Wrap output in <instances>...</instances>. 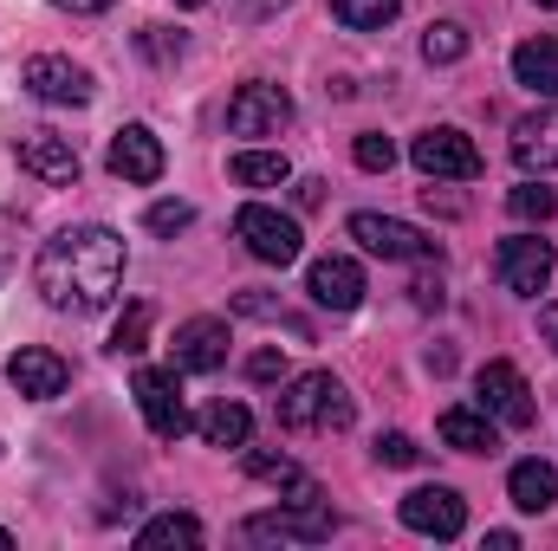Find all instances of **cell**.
Returning a JSON list of instances; mask_svg holds the SVG:
<instances>
[{"instance_id": "cell-1", "label": "cell", "mask_w": 558, "mask_h": 551, "mask_svg": "<svg viewBox=\"0 0 558 551\" xmlns=\"http://www.w3.org/2000/svg\"><path fill=\"white\" fill-rule=\"evenodd\" d=\"M33 285L52 311H72V318H92L118 298L124 285V234L98 228V221H78V228H59L39 260H33Z\"/></svg>"}, {"instance_id": "cell-2", "label": "cell", "mask_w": 558, "mask_h": 551, "mask_svg": "<svg viewBox=\"0 0 558 551\" xmlns=\"http://www.w3.org/2000/svg\"><path fill=\"white\" fill-rule=\"evenodd\" d=\"M351 390L331 377V370H305V377H286L274 396V421L286 434H338V428H351Z\"/></svg>"}, {"instance_id": "cell-3", "label": "cell", "mask_w": 558, "mask_h": 551, "mask_svg": "<svg viewBox=\"0 0 558 551\" xmlns=\"http://www.w3.org/2000/svg\"><path fill=\"white\" fill-rule=\"evenodd\" d=\"M241 532H247L254 546H325V539L338 532V513H331L325 500H286L274 513H254Z\"/></svg>"}, {"instance_id": "cell-4", "label": "cell", "mask_w": 558, "mask_h": 551, "mask_svg": "<svg viewBox=\"0 0 558 551\" xmlns=\"http://www.w3.org/2000/svg\"><path fill=\"white\" fill-rule=\"evenodd\" d=\"M234 241H241L260 267H292V260L305 254L299 221H292V215H279V208H267V201H247V208L234 215Z\"/></svg>"}, {"instance_id": "cell-5", "label": "cell", "mask_w": 558, "mask_h": 551, "mask_svg": "<svg viewBox=\"0 0 558 551\" xmlns=\"http://www.w3.org/2000/svg\"><path fill=\"white\" fill-rule=\"evenodd\" d=\"M351 241L377 260H441V241L422 234L416 221H397V215H351Z\"/></svg>"}, {"instance_id": "cell-6", "label": "cell", "mask_w": 558, "mask_h": 551, "mask_svg": "<svg viewBox=\"0 0 558 551\" xmlns=\"http://www.w3.org/2000/svg\"><path fill=\"white\" fill-rule=\"evenodd\" d=\"M20 85H26L39 105H59V111H78V105H92V98H98L92 72H85V65H72V59H59V52H33V59H26V72H20Z\"/></svg>"}, {"instance_id": "cell-7", "label": "cell", "mask_w": 558, "mask_h": 551, "mask_svg": "<svg viewBox=\"0 0 558 551\" xmlns=\"http://www.w3.org/2000/svg\"><path fill=\"white\" fill-rule=\"evenodd\" d=\"M410 162H416L422 175H435V182H474L481 175V149L468 131H454V124H435V131H422L410 143Z\"/></svg>"}, {"instance_id": "cell-8", "label": "cell", "mask_w": 558, "mask_h": 551, "mask_svg": "<svg viewBox=\"0 0 558 551\" xmlns=\"http://www.w3.org/2000/svg\"><path fill=\"white\" fill-rule=\"evenodd\" d=\"M474 396H481V409L494 415L500 428H533V390H526V377L507 364V357H494V364H481V377H474Z\"/></svg>"}, {"instance_id": "cell-9", "label": "cell", "mask_w": 558, "mask_h": 551, "mask_svg": "<svg viewBox=\"0 0 558 551\" xmlns=\"http://www.w3.org/2000/svg\"><path fill=\"white\" fill-rule=\"evenodd\" d=\"M13 162L33 175V182H46V188H72L78 182V149H72V137H59V131H20L13 137Z\"/></svg>"}, {"instance_id": "cell-10", "label": "cell", "mask_w": 558, "mask_h": 551, "mask_svg": "<svg viewBox=\"0 0 558 551\" xmlns=\"http://www.w3.org/2000/svg\"><path fill=\"white\" fill-rule=\"evenodd\" d=\"M286 124H292V98L267 78H254V85H241L228 98V131L234 137H279Z\"/></svg>"}, {"instance_id": "cell-11", "label": "cell", "mask_w": 558, "mask_h": 551, "mask_svg": "<svg viewBox=\"0 0 558 551\" xmlns=\"http://www.w3.org/2000/svg\"><path fill=\"white\" fill-rule=\"evenodd\" d=\"M494 273H500L507 292L539 298V292H546V279H553V241H539V234H507V241H500V254H494Z\"/></svg>"}, {"instance_id": "cell-12", "label": "cell", "mask_w": 558, "mask_h": 551, "mask_svg": "<svg viewBox=\"0 0 558 551\" xmlns=\"http://www.w3.org/2000/svg\"><path fill=\"white\" fill-rule=\"evenodd\" d=\"M397 519H403L416 539H461V532H468V506H461L454 487H416V493H403Z\"/></svg>"}, {"instance_id": "cell-13", "label": "cell", "mask_w": 558, "mask_h": 551, "mask_svg": "<svg viewBox=\"0 0 558 551\" xmlns=\"http://www.w3.org/2000/svg\"><path fill=\"white\" fill-rule=\"evenodd\" d=\"M7 383H13L26 403H59V396L72 390V364H65L59 351H46V344H26V351L7 357Z\"/></svg>"}, {"instance_id": "cell-14", "label": "cell", "mask_w": 558, "mask_h": 551, "mask_svg": "<svg viewBox=\"0 0 558 551\" xmlns=\"http://www.w3.org/2000/svg\"><path fill=\"white\" fill-rule=\"evenodd\" d=\"M131 396H137V409H143V421H149L156 441L189 434V409H182V383H175V370H137Z\"/></svg>"}, {"instance_id": "cell-15", "label": "cell", "mask_w": 558, "mask_h": 551, "mask_svg": "<svg viewBox=\"0 0 558 551\" xmlns=\"http://www.w3.org/2000/svg\"><path fill=\"white\" fill-rule=\"evenodd\" d=\"M162 143H156V131L149 124H124L118 137H111V149H105V169L118 175V182H131V188H149V182H162Z\"/></svg>"}, {"instance_id": "cell-16", "label": "cell", "mask_w": 558, "mask_h": 551, "mask_svg": "<svg viewBox=\"0 0 558 551\" xmlns=\"http://www.w3.org/2000/svg\"><path fill=\"white\" fill-rule=\"evenodd\" d=\"M305 292H312V305H325V311H357V305H364V267H357L351 254H325V260L305 267Z\"/></svg>"}, {"instance_id": "cell-17", "label": "cell", "mask_w": 558, "mask_h": 551, "mask_svg": "<svg viewBox=\"0 0 558 551\" xmlns=\"http://www.w3.org/2000/svg\"><path fill=\"white\" fill-rule=\"evenodd\" d=\"M221 364H228V325H221V318H189V325H175V370L215 377Z\"/></svg>"}, {"instance_id": "cell-18", "label": "cell", "mask_w": 558, "mask_h": 551, "mask_svg": "<svg viewBox=\"0 0 558 551\" xmlns=\"http://www.w3.org/2000/svg\"><path fill=\"white\" fill-rule=\"evenodd\" d=\"M513 162L526 175H553L558 169V105H539L533 118L513 124Z\"/></svg>"}, {"instance_id": "cell-19", "label": "cell", "mask_w": 558, "mask_h": 551, "mask_svg": "<svg viewBox=\"0 0 558 551\" xmlns=\"http://www.w3.org/2000/svg\"><path fill=\"white\" fill-rule=\"evenodd\" d=\"M435 434H441V448H454V454H494V448H500V421L487 409H474V403L441 409Z\"/></svg>"}, {"instance_id": "cell-20", "label": "cell", "mask_w": 558, "mask_h": 551, "mask_svg": "<svg viewBox=\"0 0 558 551\" xmlns=\"http://www.w3.org/2000/svg\"><path fill=\"white\" fill-rule=\"evenodd\" d=\"M247 474H254V480H267V487L286 493V500H325V493H318V480H312L292 454H274V448H247Z\"/></svg>"}, {"instance_id": "cell-21", "label": "cell", "mask_w": 558, "mask_h": 551, "mask_svg": "<svg viewBox=\"0 0 558 551\" xmlns=\"http://www.w3.org/2000/svg\"><path fill=\"white\" fill-rule=\"evenodd\" d=\"M507 500H513L520 513H553L558 506V467L553 461H513V474H507Z\"/></svg>"}, {"instance_id": "cell-22", "label": "cell", "mask_w": 558, "mask_h": 551, "mask_svg": "<svg viewBox=\"0 0 558 551\" xmlns=\"http://www.w3.org/2000/svg\"><path fill=\"white\" fill-rule=\"evenodd\" d=\"M513 78H520L533 98H558V39L553 33H539V39H526V46L513 52Z\"/></svg>"}, {"instance_id": "cell-23", "label": "cell", "mask_w": 558, "mask_h": 551, "mask_svg": "<svg viewBox=\"0 0 558 551\" xmlns=\"http://www.w3.org/2000/svg\"><path fill=\"white\" fill-rule=\"evenodd\" d=\"M195 428H202V441H208V448H247V434H254V415L241 409V403H208Z\"/></svg>"}, {"instance_id": "cell-24", "label": "cell", "mask_w": 558, "mask_h": 551, "mask_svg": "<svg viewBox=\"0 0 558 551\" xmlns=\"http://www.w3.org/2000/svg\"><path fill=\"white\" fill-rule=\"evenodd\" d=\"M228 169H234V182H241V188H279V182H292L286 149H241Z\"/></svg>"}, {"instance_id": "cell-25", "label": "cell", "mask_w": 558, "mask_h": 551, "mask_svg": "<svg viewBox=\"0 0 558 551\" xmlns=\"http://www.w3.org/2000/svg\"><path fill=\"white\" fill-rule=\"evenodd\" d=\"M202 539H208V532H202V519H195V513H162V519H149V526L137 532L143 551H162V546H189V551H195Z\"/></svg>"}, {"instance_id": "cell-26", "label": "cell", "mask_w": 558, "mask_h": 551, "mask_svg": "<svg viewBox=\"0 0 558 551\" xmlns=\"http://www.w3.org/2000/svg\"><path fill=\"white\" fill-rule=\"evenodd\" d=\"M468 46H474V33H468L461 20H435V26L422 33V59H428V65H454V59H468Z\"/></svg>"}, {"instance_id": "cell-27", "label": "cell", "mask_w": 558, "mask_h": 551, "mask_svg": "<svg viewBox=\"0 0 558 551\" xmlns=\"http://www.w3.org/2000/svg\"><path fill=\"white\" fill-rule=\"evenodd\" d=\"M331 13H338V26H351V33H384V26L397 20V0H331Z\"/></svg>"}, {"instance_id": "cell-28", "label": "cell", "mask_w": 558, "mask_h": 551, "mask_svg": "<svg viewBox=\"0 0 558 551\" xmlns=\"http://www.w3.org/2000/svg\"><path fill=\"white\" fill-rule=\"evenodd\" d=\"M351 162H357L364 175H390V169H397V143L384 137V131H364V137L351 143Z\"/></svg>"}, {"instance_id": "cell-29", "label": "cell", "mask_w": 558, "mask_h": 551, "mask_svg": "<svg viewBox=\"0 0 558 551\" xmlns=\"http://www.w3.org/2000/svg\"><path fill=\"white\" fill-rule=\"evenodd\" d=\"M507 208H513L520 221H553V215H558V195L546 188V182H520V188L507 195Z\"/></svg>"}, {"instance_id": "cell-30", "label": "cell", "mask_w": 558, "mask_h": 551, "mask_svg": "<svg viewBox=\"0 0 558 551\" xmlns=\"http://www.w3.org/2000/svg\"><path fill=\"white\" fill-rule=\"evenodd\" d=\"M149 318H156L149 305H131V311L118 318V331H111V357H137L143 338H149Z\"/></svg>"}, {"instance_id": "cell-31", "label": "cell", "mask_w": 558, "mask_h": 551, "mask_svg": "<svg viewBox=\"0 0 558 551\" xmlns=\"http://www.w3.org/2000/svg\"><path fill=\"white\" fill-rule=\"evenodd\" d=\"M143 228H149V234H162V241H175L182 228H195V208H189V201H149Z\"/></svg>"}, {"instance_id": "cell-32", "label": "cell", "mask_w": 558, "mask_h": 551, "mask_svg": "<svg viewBox=\"0 0 558 551\" xmlns=\"http://www.w3.org/2000/svg\"><path fill=\"white\" fill-rule=\"evenodd\" d=\"M371 454H377L384 467H416V461H422V448L410 441V434H403V428H390V434H377V441H371Z\"/></svg>"}, {"instance_id": "cell-33", "label": "cell", "mask_w": 558, "mask_h": 551, "mask_svg": "<svg viewBox=\"0 0 558 551\" xmlns=\"http://www.w3.org/2000/svg\"><path fill=\"white\" fill-rule=\"evenodd\" d=\"M137 52L143 59H156V65H169V59H182V33H169V26H143Z\"/></svg>"}, {"instance_id": "cell-34", "label": "cell", "mask_w": 558, "mask_h": 551, "mask_svg": "<svg viewBox=\"0 0 558 551\" xmlns=\"http://www.w3.org/2000/svg\"><path fill=\"white\" fill-rule=\"evenodd\" d=\"M247 377H254V383H286V357H279V351H254V357H247Z\"/></svg>"}, {"instance_id": "cell-35", "label": "cell", "mask_w": 558, "mask_h": 551, "mask_svg": "<svg viewBox=\"0 0 558 551\" xmlns=\"http://www.w3.org/2000/svg\"><path fill=\"white\" fill-rule=\"evenodd\" d=\"M59 13H78V20H92V13H105V7H118V0H52Z\"/></svg>"}, {"instance_id": "cell-36", "label": "cell", "mask_w": 558, "mask_h": 551, "mask_svg": "<svg viewBox=\"0 0 558 551\" xmlns=\"http://www.w3.org/2000/svg\"><path fill=\"white\" fill-rule=\"evenodd\" d=\"M410 292H416V305H422V311H428V305H441V279H416Z\"/></svg>"}, {"instance_id": "cell-37", "label": "cell", "mask_w": 558, "mask_h": 551, "mask_svg": "<svg viewBox=\"0 0 558 551\" xmlns=\"http://www.w3.org/2000/svg\"><path fill=\"white\" fill-rule=\"evenodd\" d=\"M539 331H546V344L558 351V305H539Z\"/></svg>"}, {"instance_id": "cell-38", "label": "cell", "mask_w": 558, "mask_h": 551, "mask_svg": "<svg viewBox=\"0 0 558 551\" xmlns=\"http://www.w3.org/2000/svg\"><path fill=\"white\" fill-rule=\"evenodd\" d=\"M286 0H241V20H260V13H279Z\"/></svg>"}, {"instance_id": "cell-39", "label": "cell", "mask_w": 558, "mask_h": 551, "mask_svg": "<svg viewBox=\"0 0 558 551\" xmlns=\"http://www.w3.org/2000/svg\"><path fill=\"white\" fill-rule=\"evenodd\" d=\"M325 201V182H299V208H318Z\"/></svg>"}, {"instance_id": "cell-40", "label": "cell", "mask_w": 558, "mask_h": 551, "mask_svg": "<svg viewBox=\"0 0 558 551\" xmlns=\"http://www.w3.org/2000/svg\"><path fill=\"white\" fill-rule=\"evenodd\" d=\"M0 551H13V532H7V526H0Z\"/></svg>"}, {"instance_id": "cell-41", "label": "cell", "mask_w": 558, "mask_h": 551, "mask_svg": "<svg viewBox=\"0 0 558 551\" xmlns=\"http://www.w3.org/2000/svg\"><path fill=\"white\" fill-rule=\"evenodd\" d=\"M175 7H208V0H175Z\"/></svg>"}, {"instance_id": "cell-42", "label": "cell", "mask_w": 558, "mask_h": 551, "mask_svg": "<svg viewBox=\"0 0 558 551\" xmlns=\"http://www.w3.org/2000/svg\"><path fill=\"white\" fill-rule=\"evenodd\" d=\"M539 7H558V0H539Z\"/></svg>"}]
</instances>
